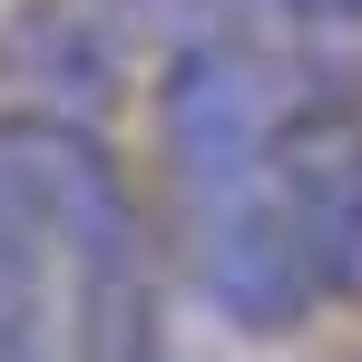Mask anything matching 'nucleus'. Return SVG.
Returning <instances> with one entry per match:
<instances>
[{"mask_svg":"<svg viewBox=\"0 0 362 362\" xmlns=\"http://www.w3.org/2000/svg\"><path fill=\"white\" fill-rule=\"evenodd\" d=\"M167 226H177V284L235 343H294L303 323L333 303V284H323V264H313V245L294 226V206H284V186L264 167L245 186L196 196V206H167Z\"/></svg>","mask_w":362,"mask_h":362,"instance_id":"1","label":"nucleus"},{"mask_svg":"<svg viewBox=\"0 0 362 362\" xmlns=\"http://www.w3.org/2000/svg\"><path fill=\"white\" fill-rule=\"evenodd\" d=\"M186 0H10L0 10V98L40 118L108 127L147 88Z\"/></svg>","mask_w":362,"mask_h":362,"instance_id":"2","label":"nucleus"},{"mask_svg":"<svg viewBox=\"0 0 362 362\" xmlns=\"http://www.w3.org/2000/svg\"><path fill=\"white\" fill-rule=\"evenodd\" d=\"M264 10L303 40H362V0H264Z\"/></svg>","mask_w":362,"mask_h":362,"instance_id":"3","label":"nucleus"}]
</instances>
